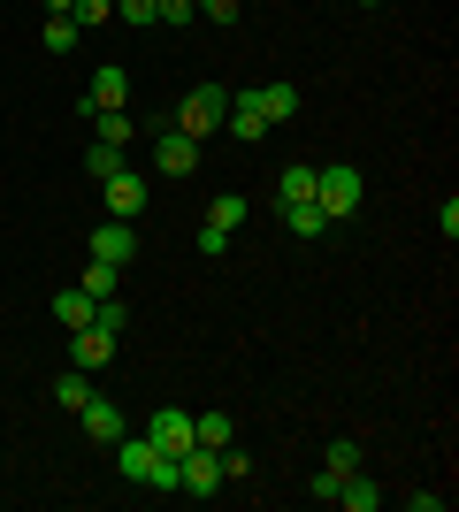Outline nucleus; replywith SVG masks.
<instances>
[{
  "label": "nucleus",
  "instance_id": "nucleus-2",
  "mask_svg": "<svg viewBox=\"0 0 459 512\" xmlns=\"http://www.w3.org/2000/svg\"><path fill=\"white\" fill-rule=\"evenodd\" d=\"M360 199H368V176L352 169V161H329V169H314V207H322L329 222H352V214H360Z\"/></svg>",
  "mask_w": 459,
  "mask_h": 512
},
{
  "label": "nucleus",
  "instance_id": "nucleus-24",
  "mask_svg": "<svg viewBox=\"0 0 459 512\" xmlns=\"http://www.w3.org/2000/svg\"><path fill=\"white\" fill-rule=\"evenodd\" d=\"M46 54H77V23L69 16H46Z\"/></svg>",
  "mask_w": 459,
  "mask_h": 512
},
{
  "label": "nucleus",
  "instance_id": "nucleus-9",
  "mask_svg": "<svg viewBox=\"0 0 459 512\" xmlns=\"http://www.w3.org/2000/svg\"><path fill=\"white\" fill-rule=\"evenodd\" d=\"M245 100H253V115H261L268 130L299 115V85H253V92H245Z\"/></svg>",
  "mask_w": 459,
  "mask_h": 512
},
{
  "label": "nucleus",
  "instance_id": "nucleus-5",
  "mask_svg": "<svg viewBox=\"0 0 459 512\" xmlns=\"http://www.w3.org/2000/svg\"><path fill=\"white\" fill-rule=\"evenodd\" d=\"M85 253H92V260H115V268H131V253H138V222H115V214H108V222L85 237Z\"/></svg>",
  "mask_w": 459,
  "mask_h": 512
},
{
  "label": "nucleus",
  "instance_id": "nucleus-3",
  "mask_svg": "<svg viewBox=\"0 0 459 512\" xmlns=\"http://www.w3.org/2000/svg\"><path fill=\"white\" fill-rule=\"evenodd\" d=\"M138 130L153 138V169H161V176H192L199 169V138H184L169 115H153V123H138Z\"/></svg>",
  "mask_w": 459,
  "mask_h": 512
},
{
  "label": "nucleus",
  "instance_id": "nucleus-27",
  "mask_svg": "<svg viewBox=\"0 0 459 512\" xmlns=\"http://www.w3.org/2000/svg\"><path fill=\"white\" fill-rule=\"evenodd\" d=\"M39 8H46V16H69V0H39Z\"/></svg>",
  "mask_w": 459,
  "mask_h": 512
},
{
  "label": "nucleus",
  "instance_id": "nucleus-15",
  "mask_svg": "<svg viewBox=\"0 0 459 512\" xmlns=\"http://www.w3.org/2000/svg\"><path fill=\"white\" fill-rule=\"evenodd\" d=\"M322 467H329V474H360V467H368L360 436H329V444H322Z\"/></svg>",
  "mask_w": 459,
  "mask_h": 512
},
{
  "label": "nucleus",
  "instance_id": "nucleus-10",
  "mask_svg": "<svg viewBox=\"0 0 459 512\" xmlns=\"http://www.w3.org/2000/svg\"><path fill=\"white\" fill-rule=\"evenodd\" d=\"M77 291H85L92 306H100V299H123V268H115V260H92V253H85V268H77Z\"/></svg>",
  "mask_w": 459,
  "mask_h": 512
},
{
  "label": "nucleus",
  "instance_id": "nucleus-26",
  "mask_svg": "<svg viewBox=\"0 0 459 512\" xmlns=\"http://www.w3.org/2000/svg\"><path fill=\"white\" fill-rule=\"evenodd\" d=\"M161 23H176V31H184V23H199V0H161Z\"/></svg>",
  "mask_w": 459,
  "mask_h": 512
},
{
  "label": "nucleus",
  "instance_id": "nucleus-11",
  "mask_svg": "<svg viewBox=\"0 0 459 512\" xmlns=\"http://www.w3.org/2000/svg\"><path fill=\"white\" fill-rule=\"evenodd\" d=\"M77 428H85L92 444H115V436H123V413H115L108 398H100V390H92L85 406H77Z\"/></svg>",
  "mask_w": 459,
  "mask_h": 512
},
{
  "label": "nucleus",
  "instance_id": "nucleus-20",
  "mask_svg": "<svg viewBox=\"0 0 459 512\" xmlns=\"http://www.w3.org/2000/svg\"><path fill=\"white\" fill-rule=\"evenodd\" d=\"M276 214H284V230H291V237H322V230H329V214L314 207V199H306V207H276Z\"/></svg>",
  "mask_w": 459,
  "mask_h": 512
},
{
  "label": "nucleus",
  "instance_id": "nucleus-17",
  "mask_svg": "<svg viewBox=\"0 0 459 512\" xmlns=\"http://www.w3.org/2000/svg\"><path fill=\"white\" fill-rule=\"evenodd\" d=\"M230 436H238V421H230V413H192V444L222 451V444H230Z\"/></svg>",
  "mask_w": 459,
  "mask_h": 512
},
{
  "label": "nucleus",
  "instance_id": "nucleus-23",
  "mask_svg": "<svg viewBox=\"0 0 459 512\" xmlns=\"http://www.w3.org/2000/svg\"><path fill=\"white\" fill-rule=\"evenodd\" d=\"M115 16V0H69V23L77 31H92V23H108Z\"/></svg>",
  "mask_w": 459,
  "mask_h": 512
},
{
  "label": "nucleus",
  "instance_id": "nucleus-21",
  "mask_svg": "<svg viewBox=\"0 0 459 512\" xmlns=\"http://www.w3.org/2000/svg\"><path fill=\"white\" fill-rule=\"evenodd\" d=\"M115 23L146 31V23H161V0H115Z\"/></svg>",
  "mask_w": 459,
  "mask_h": 512
},
{
  "label": "nucleus",
  "instance_id": "nucleus-12",
  "mask_svg": "<svg viewBox=\"0 0 459 512\" xmlns=\"http://www.w3.org/2000/svg\"><path fill=\"white\" fill-rule=\"evenodd\" d=\"M337 505H345V512H383V482H375L368 467L345 474V482H337Z\"/></svg>",
  "mask_w": 459,
  "mask_h": 512
},
{
  "label": "nucleus",
  "instance_id": "nucleus-13",
  "mask_svg": "<svg viewBox=\"0 0 459 512\" xmlns=\"http://www.w3.org/2000/svg\"><path fill=\"white\" fill-rule=\"evenodd\" d=\"M306 199H314V161H291L276 176V207H306Z\"/></svg>",
  "mask_w": 459,
  "mask_h": 512
},
{
  "label": "nucleus",
  "instance_id": "nucleus-25",
  "mask_svg": "<svg viewBox=\"0 0 459 512\" xmlns=\"http://www.w3.org/2000/svg\"><path fill=\"white\" fill-rule=\"evenodd\" d=\"M199 16H207V23H238L245 0H199Z\"/></svg>",
  "mask_w": 459,
  "mask_h": 512
},
{
  "label": "nucleus",
  "instance_id": "nucleus-28",
  "mask_svg": "<svg viewBox=\"0 0 459 512\" xmlns=\"http://www.w3.org/2000/svg\"><path fill=\"white\" fill-rule=\"evenodd\" d=\"M360 8H383V0H360Z\"/></svg>",
  "mask_w": 459,
  "mask_h": 512
},
{
  "label": "nucleus",
  "instance_id": "nucleus-16",
  "mask_svg": "<svg viewBox=\"0 0 459 512\" xmlns=\"http://www.w3.org/2000/svg\"><path fill=\"white\" fill-rule=\"evenodd\" d=\"M92 138H100V146H131V138H138V115H131V107H115V115H92Z\"/></svg>",
  "mask_w": 459,
  "mask_h": 512
},
{
  "label": "nucleus",
  "instance_id": "nucleus-1",
  "mask_svg": "<svg viewBox=\"0 0 459 512\" xmlns=\"http://www.w3.org/2000/svg\"><path fill=\"white\" fill-rule=\"evenodd\" d=\"M169 123L184 130V138H199V146H207V138L230 123V92H222V85H192L184 100L169 107Z\"/></svg>",
  "mask_w": 459,
  "mask_h": 512
},
{
  "label": "nucleus",
  "instance_id": "nucleus-22",
  "mask_svg": "<svg viewBox=\"0 0 459 512\" xmlns=\"http://www.w3.org/2000/svg\"><path fill=\"white\" fill-rule=\"evenodd\" d=\"M123 169V146H100V138H92L85 146V176H115Z\"/></svg>",
  "mask_w": 459,
  "mask_h": 512
},
{
  "label": "nucleus",
  "instance_id": "nucleus-7",
  "mask_svg": "<svg viewBox=\"0 0 459 512\" xmlns=\"http://www.w3.org/2000/svg\"><path fill=\"white\" fill-rule=\"evenodd\" d=\"M100 184H108V214H115V222H138V214H146V184H138L131 161H123L115 176H100Z\"/></svg>",
  "mask_w": 459,
  "mask_h": 512
},
{
  "label": "nucleus",
  "instance_id": "nucleus-6",
  "mask_svg": "<svg viewBox=\"0 0 459 512\" xmlns=\"http://www.w3.org/2000/svg\"><path fill=\"white\" fill-rule=\"evenodd\" d=\"M115 344H123L115 329L85 321V329H69V367H85V375H92V367H108V360H115Z\"/></svg>",
  "mask_w": 459,
  "mask_h": 512
},
{
  "label": "nucleus",
  "instance_id": "nucleus-4",
  "mask_svg": "<svg viewBox=\"0 0 459 512\" xmlns=\"http://www.w3.org/2000/svg\"><path fill=\"white\" fill-rule=\"evenodd\" d=\"M115 107H131V69L123 62H100L92 69V85H85V100H77V115H115Z\"/></svg>",
  "mask_w": 459,
  "mask_h": 512
},
{
  "label": "nucleus",
  "instance_id": "nucleus-8",
  "mask_svg": "<svg viewBox=\"0 0 459 512\" xmlns=\"http://www.w3.org/2000/svg\"><path fill=\"white\" fill-rule=\"evenodd\" d=\"M146 436L176 459V451H192V413H184V406H161V413L146 421Z\"/></svg>",
  "mask_w": 459,
  "mask_h": 512
},
{
  "label": "nucleus",
  "instance_id": "nucleus-14",
  "mask_svg": "<svg viewBox=\"0 0 459 512\" xmlns=\"http://www.w3.org/2000/svg\"><path fill=\"white\" fill-rule=\"evenodd\" d=\"M245 214H253V199H245V192H215V199H207V230H230V237H238Z\"/></svg>",
  "mask_w": 459,
  "mask_h": 512
},
{
  "label": "nucleus",
  "instance_id": "nucleus-19",
  "mask_svg": "<svg viewBox=\"0 0 459 512\" xmlns=\"http://www.w3.org/2000/svg\"><path fill=\"white\" fill-rule=\"evenodd\" d=\"M54 321H62V329H85V321H92V299L77 291V283H69V291H54Z\"/></svg>",
  "mask_w": 459,
  "mask_h": 512
},
{
  "label": "nucleus",
  "instance_id": "nucleus-18",
  "mask_svg": "<svg viewBox=\"0 0 459 512\" xmlns=\"http://www.w3.org/2000/svg\"><path fill=\"white\" fill-rule=\"evenodd\" d=\"M85 398H92V375H85V367H62V375H54V406H69V413H77Z\"/></svg>",
  "mask_w": 459,
  "mask_h": 512
}]
</instances>
